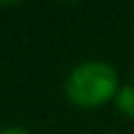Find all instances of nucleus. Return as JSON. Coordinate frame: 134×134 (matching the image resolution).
<instances>
[{
	"mask_svg": "<svg viewBox=\"0 0 134 134\" xmlns=\"http://www.w3.org/2000/svg\"><path fill=\"white\" fill-rule=\"evenodd\" d=\"M2 5H16V2H21V0H0Z\"/></svg>",
	"mask_w": 134,
	"mask_h": 134,
	"instance_id": "20e7f679",
	"label": "nucleus"
},
{
	"mask_svg": "<svg viewBox=\"0 0 134 134\" xmlns=\"http://www.w3.org/2000/svg\"><path fill=\"white\" fill-rule=\"evenodd\" d=\"M115 106L122 115L127 118H134V85H125L118 90L115 94Z\"/></svg>",
	"mask_w": 134,
	"mask_h": 134,
	"instance_id": "f03ea898",
	"label": "nucleus"
},
{
	"mask_svg": "<svg viewBox=\"0 0 134 134\" xmlns=\"http://www.w3.org/2000/svg\"><path fill=\"white\" fill-rule=\"evenodd\" d=\"M0 134H28V132L21 130V127H7V130H2Z\"/></svg>",
	"mask_w": 134,
	"mask_h": 134,
	"instance_id": "7ed1b4c3",
	"label": "nucleus"
},
{
	"mask_svg": "<svg viewBox=\"0 0 134 134\" xmlns=\"http://www.w3.org/2000/svg\"><path fill=\"white\" fill-rule=\"evenodd\" d=\"M118 90V73L106 61H85L66 80V94L80 108H97L115 99Z\"/></svg>",
	"mask_w": 134,
	"mask_h": 134,
	"instance_id": "f257e3e1",
	"label": "nucleus"
}]
</instances>
